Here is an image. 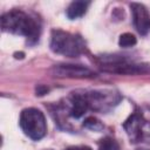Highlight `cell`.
Masks as SVG:
<instances>
[{
	"label": "cell",
	"instance_id": "cell-1",
	"mask_svg": "<svg viewBox=\"0 0 150 150\" xmlns=\"http://www.w3.org/2000/svg\"><path fill=\"white\" fill-rule=\"evenodd\" d=\"M2 32L25 36L27 43L33 46L39 41L41 34V21L38 16L21 9H12L1 15Z\"/></svg>",
	"mask_w": 150,
	"mask_h": 150
},
{
	"label": "cell",
	"instance_id": "cell-2",
	"mask_svg": "<svg viewBox=\"0 0 150 150\" xmlns=\"http://www.w3.org/2000/svg\"><path fill=\"white\" fill-rule=\"evenodd\" d=\"M49 47L53 53L67 57H79L87 50L86 43L81 36L62 29H52Z\"/></svg>",
	"mask_w": 150,
	"mask_h": 150
},
{
	"label": "cell",
	"instance_id": "cell-3",
	"mask_svg": "<svg viewBox=\"0 0 150 150\" xmlns=\"http://www.w3.org/2000/svg\"><path fill=\"white\" fill-rule=\"evenodd\" d=\"M97 62L103 71L120 75H138L148 70L146 64L138 63L125 55H101L97 56Z\"/></svg>",
	"mask_w": 150,
	"mask_h": 150
},
{
	"label": "cell",
	"instance_id": "cell-4",
	"mask_svg": "<svg viewBox=\"0 0 150 150\" xmlns=\"http://www.w3.org/2000/svg\"><path fill=\"white\" fill-rule=\"evenodd\" d=\"M19 125L23 134L33 141H40L47 132L45 115L36 108H26L21 111Z\"/></svg>",
	"mask_w": 150,
	"mask_h": 150
},
{
	"label": "cell",
	"instance_id": "cell-5",
	"mask_svg": "<svg viewBox=\"0 0 150 150\" xmlns=\"http://www.w3.org/2000/svg\"><path fill=\"white\" fill-rule=\"evenodd\" d=\"M89 110L97 112H107L116 107L121 101V95L114 89L84 90Z\"/></svg>",
	"mask_w": 150,
	"mask_h": 150
},
{
	"label": "cell",
	"instance_id": "cell-6",
	"mask_svg": "<svg viewBox=\"0 0 150 150\" xmlns=\"http://www.w3.org/2000/svg\"><path fill=\"white\" fill-rule=\"evenodd\" d=\"M123 129L131 143L143 142L148 136H150V123L145 120L141 110H135L123 122Z\"/></svg>",
	"mask_w": 150,
	"mask_h": 150
},
{
	"label": "cell",
	"instance_id": "cell-7",
	"mask_svg": "<svg viewBox=\"0 0 150 150\" xmlns=\"http://www.w3.org/2000/svg\"><path fill=\"white\" fill-rule=\"evenodd\" d=\"M52 73L57 77H68V79H90L95 77L96 74L90 68L82 64H71V63H60L55 64L52 68Z\"/></svg>",
	"mask_w": 150,
	"mask_h": 150
},
{
	"label": "cell",
	"instance_id": "cell-8",
	"mask_svg": "<svg viewBox=\"0 0 150 150\" xmlns=\"http://www.w3.org/2000/svg\"><path fill=\"white\" fill-rule=\"evenodd\" d=\"M130 9L132 14V22L136 30L141 35H146L150 30V13L148 8L139 2H131Z\"/></svg>",
	"mask_w": 150,
	"mask_h": 150
},
{
	"label": "cell",
	"instance_id": "cell-9",
	"mask_svg": "<svg viewBox=\"0 0 150 150\" xmlns=\"http://www.w3.org/2000/svg\"><path fill=\"white\" fill-rule=\"evenodd\" d=\"M90 2L89 1H73L66 9V15L70 20H75L86 14Z\"/></svg>",
	"mask_w": 150,
	"mask_h": 150
},
{
	"label": "cell",
	"instance_id": "cell-10",
	"mask_svg": "<svg viewBox=\"0 0 150 150\" xmlns=\"http://www.w3.org/2000/svg\"><path fill=\"white\" fill-rule=\"evenodd\" d=\"M98 150H121V146L115 138L107 136L98 142Z\"/></svg>",
	"mask_w": 150,
	"mask_h": 150
},
{
	"label": "cell",
	"instance_id": "cell-11",
	"mask_svg": "<svg viewBox=\"0 0 150 150\" xmlns=\"http://www.w3.org/2000/svg\"><path fill=\"white\" fill-rule=\"evenodd\" d=\"M136 43H137V39L131 33H123V34H121V36L118 39V45L122 48L134 47Z\"/></svg>",
	"mask_w": 150,
	"mask_h": 150
},
{
	"label": "cell",
	"instance_id": "cell-12",
	"mask_svg": "<svg viewBox=\"0 0 150 150\" xmlns=\"http://www.w3.org/2000/svg\"><path fill=\"white\" fill-rule=\"evenodd\" d=\"M83 127L89 129V130H93V131H101L103 130V124L100 120H97L96 117L94 116H89L87 117L84 121H83Z\"/></svg>",
	"mask_w": 150,
	"mask_h": 150
},
{
	"label": "cell",
	"instance_id": "cell-13",
	"mask_svg": "<svg viewBox=\"0 0 150 150\" xmlns=\"http://www.w3.org/2000/svg\"><path fill=\"white\" fill-rule=\"evenodd\" d=\"M48 90H49V89H48L47 87H45V86L40 84V86H38V87H36V95L42 96V95L47 94V93H48Z\"/></svg>",
	"mask_w": 150,
	"mask_h": 150
},
{
	"label": "cell",
	"instance_id": "cell-14",
	"mask_svg": "<svg viewBox=\"0 0 150 150\" xmlns=\"http://www.w3.org/2000/svg\"><path fill=\"white\" fill-rule=\"evenodd\" d=\"M66 150H93V149L88 145H73V146H68Z\"/></svg>",
	"mask_w": 150,
	"mask_h": 150
},
{
	"label": "cell",
	"instance_id": "cell-15",
	"mask_svg": "<svg viewBox=\"0 0 150 150\" xmlns=\"http://www.w3.org/2000/svg\"><path fill=\"white\" fill-rule=\"evenodd\" d=\"M23 56H25V54H23L22 52H20V53H14V57H15V59H23Z\"/></svg>",
	"mask_w": 150,
	"mask_h": 150
},
{
	"label": "cell",
	"instance_id": "cell-16",
	"mask_svg": "<svg viewBox=\"0 0 150 150\" xmlns=\"http://www.w3.org/2000/svg\"><path fill=\"white\" fill-rule=\"evenodd\" d=\"M138 150H146V149H138Z\"/></svg>",
	"mask_w": 150,
	"mask_h": 150
}]
</instances>
